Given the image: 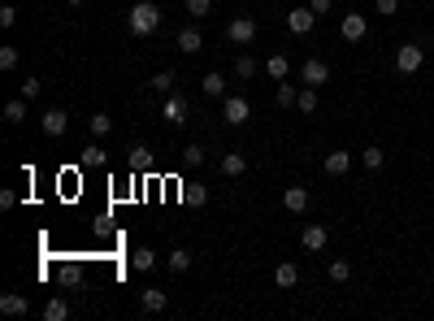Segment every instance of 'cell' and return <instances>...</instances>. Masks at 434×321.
<instances>
[{"label":"cell","mask_w":434,"mask_h":321,"mask_svg":"<svg viewBox=\"0 0 434 321\" xmlns=\"http://www.w3.org/2000/svg\"><path fill=\"white\" fill-rule=\"evenodd\" d=\"M126 26H131V35H152V30L161 26V5H152V0H135L131 5V18H126Z\"/></svg>","instance_id":"obj_1"},{"label":"cell","mask_w":434,"mask_h":321,"mask_svg":"<svg viewBox=\"0 0 434 321\" xmlns=\"http://www.w3.org/2000/svg\"><path fill=\"white\" fill-rule=\"evenodd\" d=\"M39 126H44V135H48V139H61V135L70 131V113L53 104V109H44V113H39Z\"/></svg>","instance_id":"obj_2"},{"label":"cell","mask_w":434,"mask_h":321,"mask_svg":"<svg viewBox=\"0 0 434 321\" xmlns=\"http://www.w3.org/2000/svg\"><path fill=\"white\" fill-rule=\"evenodd\" d=\"M300 83H304V87H321V83H330V66H326L321 57H309V61L300 66Z\"/></svg>","instance_id":"obj_3"},{"label":"cell","mask_w":434,"mask_h":321,"mask_svg":"<svg viewBox=\"0 0 434 321\" xmlns=\"http://www.w3.org/2000/svg\"><path fill=\"white\" fill-rule=\"evenodd\" d=\"M422 61H426V48L404 44V48L395 53V70H399V74H417V70H422Z\"/></svg>","instance_id":"obj_4"},{"label":"cell","mask_w":434,"mask_h":321,"mask_svg":"<svg viewBox=\"0 0 434 321\" xmlns=\"http://www.w3.org/2000/svg\"><path fill=\"white\" fill-rule=\"evenodd\" d=\"M221 118H226L230 126H244L252 118V104L244 100V95H226V100H221Z\"/></svg>","instance_id":"obj_5"},{"label":"cell","mask_w":434,"mask_h":321,"mask_svg":"<svg viewBox=\"0 0 434 321\" xmlns=\"http://www.w3.org/2000/svg\"><path fill=\"white\" fill-rule=\"evenodd\" d=\"M365 30H369L365 13H343V22H339V35H343L347 44H361V39H365Z\"/></svg>","instance_id":"obj_6"},{"label":"cell","mask_w":434,"mask_h":321,"mask_svg":"<svg viewBox=\"0 0 434 321\" xmlns=\"http://www.w3.org/2000/svg\"><path fill=\"white\" fill-rule=\"evenodd\" d=\"M226 39L239 44V48H248V44L256 39V22H252V18H235V22L226 26Z\"/></svg>","instance_id":"obj_7"},{"label":"cell","mask_w":434,"mask_h":321,"mask_svg":"<svg viewBox=\"0 0 434 321\" xmlns=\"http://www.w3.org/2000/svg\"><path fill=\"white\" fill-rule=\"evenodd\" d=\"M139 309L143 313H165L170 309V295L161 291V286H143V291H139Z\"/></svg>","instance_id":"obj_8"},{"label":"cell","mask_w":434,"mask_h":321,"mask_svg":"<svg viewBox=\"0 0 434 321\" xmlns=\"http://www.w3.org/2000/svg\"><path fill=\"white\" fill-rule=\"evenodd\" d=\"M313 26H317L313 9H291V13H287V30H291V35H309Z\"/></svg>","instance_id":"obj_9"},{"label":"cell","mask_w":434,"mask_h":321,"mask_svg":"<svg viewBox=\"0 0 434 321\" xmlns=\"http://www.w3.org/2000/svg\"><path fill=\"white\" fill-rule=\"evenodd\" d=\"M321 169H326L330 178H343V174L352 169V152H326V160H321Z\"/></svg>","instance_id":"obj_10"},{"label":"cell","mask_w":434,"mask_h":321,"mask_svg":"<svg viewBox=\"0 0 434 321\" xmlns=\"http://www.w3.org/2000/svg\"><path fill=\"white\" fill-rule=\"evenodd\" d=\"M300 244H304V252H321V248L330 244V230H326V226H304Z\"/></svg>","instance_id":"obj_11"},{"label":"cell","mask_w":434,"mask_h":321,"mask_svg":"<svg viewBox=\"0 0 434 321\" xmlns=\"http://www.w3.org/2000/svg\"><path fill=\"white\" fill-rule=\"evenodd\" d=\"M0 313H5V317H26L30 313V300L18 295V291H9V295H0Z\"/></svg>","instance_id":"obj_12"},{"label":"cell","mask_w":434,"mask_h":321,"mask_svg":"<svg viewBox=\"0 0 434 321\" xmlns=\"http://www.w3.org/2000/svg\"><path fill=\"white\" fill-rule=\"evenodd\" d=\"M161 113H165V122H187V100L183 95H174V91H165V109H161Z\"/></svg>","instance_id":"obj_13"},{"label":"cell","mask_w":434,"mask_h":321,"mask_svg":"<svg viewBox=\"0 0 434 321\" xmlns=\"http://www.w3.org/2000/svg\"><path fill=\"white\" fill-rule=\"evenodd\" d=\"M282 204H287V213H304V208H309V187H287Z\"/></svg>","instance_id":"obj_14"},{"label":"cell","mask_w":434,"mask_h":321,"mask_svg":"<svg viewBox=\"0 0 434 321\" xmlns=\"http://www.w3.org/2000/svg\"><path fill=\"white\" fill-rule=\"evenodd\" d=\"M265 74L282 83V78L291 74V57H287V53H269V61H265Z\"/></svg>","instance_id":"obj_15"},{"label":"cell","mask_w":434,"mask_h":321,"mask_svg":"<svg viewBox=\"0 0 434 321\" xmlns=\"http://www.w3.org/2000/svg\"><path fill=\"white\" fill-rule=\"evenodd\" d=\"M200 48H204L200 26H183V30H179V53H200Z\"/></svg>","instance_id":"obj_16"},{"label":"cell","mask_w":434,"mask_h":321,"mask_svg":"<svg viewBox=\"0 0 434 321\" xmlns=\"http://www.w3.org/2000/svg\"><path fill=\"white\" fill-rule=\"evenodd\" d=\"M217 165H221V174H226V178H244V174H248V160L239 156V152H226Z\"/></svg>","instance_id":"obj_17"},{"label":"cell","mask_w":434,"mask_h":321,"mask_svg":"<svg viewBox=\"0 0 434 321\" xmlns=\"http://www.w3.org/2000/svg\"><path fill=\"white\" fill-rule=\"evenodd\" d=\"M57 282H61V286H83V265L66 261V265L57 269Z\"/></svg>","instance_id":"obj_18"},{"label":"cell","mask_w":434,"mask_h":321,"mask_svg":"<svg viewBox=\"0 0 434 321\" xmlns=\"http://www.w3.org/2000/svg\"><path fill=\"white\" fill-rule=\"evenodd\" d=\"M0 118H5L9 126H22V122H26V95H18V100H9V104H5V113H0Z\"/></svg>","instance_id":"obj_19"},{"label":"cell","mask_w":434,"mask_h":321,"mask_svg":"<svg viewBox=\"0 0 434 321\" xmlns=\"http://www.w3.org/2000/svg\"><path fill=\"white\" fill-rule=\"evenodd\" d=\"M317 104H321V100H317V87H304V91L296 95V109H300L304 118H313V113H317Z\"/></svg>","instance_id":"obj_20"},{"label":"cell","mask_w":434,"mask_h":321,"mask_svg":"<svg viewBox=\"0 0 434 321\" xmlns=\"http://www.w3.org/2000/svg\"><path fill=\"white\" fill-rule=\"evenodd\" d=\"M165 265H170V274H187V269H191V252L187 248H174L165 256Z\"/></svg>","instance_id":"obj_21"},{"label":"cell","mask_w":434,"mask_h":321,"mask_svg":"<svg viewBox=\"0 0 434 321\" xmlns=\"http://www.w3.org/2000/svg\"><path fill=\"white\" fill-rule=\"evenodd\" d=\"M87 131H91V139H105L109 131H114V118H109V113H91L87 118Z\"/></svg>","instance_id":"obj_22"},{"label":"cell","mask_w":434,"mask_h":321,"mask_svg":"<svg viewBox=\"0 0 434 321\" xmlns=\"http://www.w3.org/2000/svg\"><path fill=\"white\" fill-rule=\"evenodd\" d=\"M131 265L139 269V274H152V269H156V252H152V248H135Z\"/></svg>","instance_id":"obj_23"},{"label":"cell","mask_w":434,"mask_h":321,"mask_svg":"<svg viewBox=\"0 0 434 321\" xmlns=\"http://www.w3.org/2000/svg\"><path fill=\"white\" fill-rule=\"evenodd\" d=\"M382 160H387V152H382V148H378V143H369V148L361 152V165H365L369 174H374V169H382Z\"/></svg>","instance_id":"obj_24"},{"label":"cell","mask_w":434,"mask_h":321,"mask_svg":"<svg viewBox=\"0 0 434 321\" xmlns=\"http://www.w3.org/2000/svg\"><path fill=\"white\" fill-rule=\"evenodd\" d=\"M44 317H48V321H66V317H70V304L61 300V295H53V300L44 304Z\"/></svg>","instance_id":"obj_25"},{"label":"cell","mask_w":434,"mask_h":321,"mask_svg":"<svg viewBox=\"0 0 434 321\" xmlns=\"http://www.w3.org/2000/svg\"><path fill=\"white\" fill-rule=\"evenodd\" d=\"M274 282L282 286V291H291V286L300 282V269H296V265H278V269H274Z\"/></svg>","instance_id":"obj_26"},{"label":"cell","mask_w":434,"mask_h":321,"mask_svg":"<svg viewBox=\"0 0 434 321\" xmlns=\"http://www.w3.org/2000/svg\"><path fill=\"white\" fill-rule=\"evenodd\" d=\"M109 160V152L100 148V143H91V148H83V169H100Z\"/></svg>","instance_id":"obj_27"},{"label":"cell","mask_w":434,"mask_h":321,"mask_svg":"<svg viewBox=\"0 0 434 321\" xmlns=\"http://www.w3.org/2000/svg\"><path fill=\"white\" fill-rule=\"evenodd\" d=\"M204 156H208V152L200 148V143H187V148H183V165H187V169H200Z\"/></svg>","instance_id":"obj_28"},{"label":"cell","mask_w":434,"mask_h":321,"mask_svg":"<svg viewBox=\"0 0 434 321\" xmlns=\"http://www.w3.org/2000/svg\"><path fill=\"white\" fill-rule=\"evenodd\" d=\"M256 70H261V66H256L252 53H239V57H235V74H239V78H252Z\"/></svg>","instance_id":"obj_29"},{"label":"cell","mask_w":434,"mask_h":321,"mask_svg":"<svg viewBox=\"0 0 434 321\" xmlns=\"http://www.w3.org/2000/svg\"><path fill=\"white\" fill-rule=\"evenodd\" d=\"M200 87H204V95H226V78L213 70V74H204V83H200Z\"/></svg>","instance_id":"obj_30"},{"label":"cell","mask_w":434,"mask_h":321,"mask_svg":"<svg viewBox=\"0 0 434 321\" xmlns=\"http://www.w3.org/2000/svg\"><path fill=\"white\" fill-rule=\"evenodd\" d=\"M183 200H187V204H208V187H196V183H183Z\"/></svg>","instance_id":"obj_31"},{"label":"cell","mask_w":434,"mask_h":321,"mask_svg":"<svg viewBox=\"0 0 434 321\" xmlns=\"http://www.w3.org/2000/svg\"><path fill=\"white\" fill-rule=\"evenodd\" d=\"M18 61H22V53H18L13 44H5V48H0V70H18Z\"/></svg>","instance_id":"obj_32"},{"label":"cell","mask_w":434,"mask_h":321,"mask_svg":"<svg viewBox=\"0 0 434 321\" xmlns=\"http://www.w3.org/2000/svg\"><path fill=\"white\" fill-rule=\"evenodd\" d=\"M148 87H152V91H170V87H174V70L152 74V78H148Z\"/></svg>","instance_id":"obj_33"},{"label":"cell","mask_w":434,"mask_h":321,"mask_svg":"<svg viewBox=\"0 0 434 321\" xmlns=\"http://www.w3.org/2000/svg\"><path fill=\"white\" fill-rule=\"evenodd\" d=\"M326 274H330V282H347V278H352V265H347V261H330Z\"/></svg>","instance_id":"obj_34"},{"label":"cell","mask_w":434,"mask_h":321,"mask_svg":"<svg viewBox=\"0 0 434 321\" xmlns=\"http://www.w3.org/2000/svg\"><path fill=\"white\" fill-rule=\"evenodd\" d=\"M131 165H135V169H148V165H152V156H148V148H143V143H135V148H131Z\"/></svg>","instance_id":"obj_35"},{"label":"cell","mask_w":434,"mask_h":321,"mask_svg":"<svg viewBox=\"0 0 434 321\" xmlns=\"http://www.w3.org/2000/svg\"><path fill=\"white\" fill-rule=\"evenodd\" d=\"M296 95H300V87H291V83H278V104H282V109H291V104H296Z\"/></svg>","instance_id":"obj_36"},{"label":"cell","mask_w":434,"mask_h":321,"mask_svg":"<svg viewBox=\"0 0 434 321\" xmlns=\"http://www.w3.org/2000/svg\"><path fill=\"white\" fill-rule=\"evenodd\" d=\"M208 9H213V0H187V13H191V18H204Z\"/></svg>","instance_id":"obj_37"},{"label":"cell","mask_w":434,"mask_h":321,"mask_svg":"<svg viewBox=\"0 0 434 321\" xmlns=\"http://www.w3.org/2000/svg\"><path fill=\"white\" fill-rule=\"evenodd\" d=\"M374 9L382 13V18H391V13H399V0H374Z\"/></svg>","instance_id":"obj_38"},{"label":"cell","mask_w":434,"mask_h":321,"mask_svg":"<svg viewBox=\"0 0 434 321\" xmlns=\"http://www.w3.org/2000/svg\"><path fill=\"white\" fill-rule=\"evenodd\" d=\"M39 91H44V83H39V78H26V83H22V95H26V100H35Z\"/></svg>","instance_id":"obj_39"},{"label":"cell","mask_w":434,"mask_h":321,"mask_svg":"<svg viewBox=\"0 0 434 321\" xmlns=\"http://www.w3.org/2000/svg\"><path fill=\"white\" fill-rule=\"evenodd\" d=\"M13 22H18V9L5 5V9H0V26H13Z\"/></svg>","instance_id":"obj_40"},{"label":"cell","mask_w":434,"mask_h":321,"mask_svg":"<svg viewBox=\"0 0 434 321\" xmlns=\"http://www.w3.org/2000/svg\"><path fill=\"white\" fill-rule=\"evenodd\" d=\"M309 9L321 18V13H330V9H334V0H309Z\"/></svg>","instance_id":"obj_41"},{"label":"cell","mask_w":434,"mask_h":321,"mask_svg":"<svg viewBox=\"0 0 434 321\" xmlns=\"http://www.w3.org/2000/svg\"><path fill=\"white\" fill-rule=\"evenodd\" d=\"M13 204H18V196H13V191L5 187V191H0V208H5V213H9V208H13Z\"/></svg>","instance_id":"obj_42"},{"label":"cell","mask_w":434,"mask_h":321,"mask_svg":"<svg viewBox=\"0 0 434 321\" xmlns=\"http://www.w3.org/2000/svg\"><path fill=\"white\" fill-rule=\"evenodd\" d=\"M66 5H83V0H66Z\"/></svg>","instance_id":"obj_43"}]
</instances>
